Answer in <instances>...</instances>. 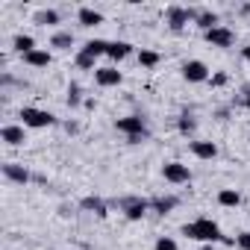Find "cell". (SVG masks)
Returning a JSON list of instances; mask_svg holds the SVG:
<instances>
[{
	"label": "cell",
	"mask_w": 250,
	"mask_h": 250,
	"mask_svg": "<svg viewBox=\"0 0 250 250\" xmlns=\"http://www.w3.org/2000/svg\"><path fill=\"white\" fill-rule=\"evenodd\" d=\"M203 33H209V30H215V27H221V18H218V12H212V9H200V15H197V21H194Z\"/></svg>",
	"instance_id": "obj_15"
},
{
	"label": "cell",
	"mask_w": 250,
	"mask_h": 250,
	"mask_svg": "<svg viewBox=\"0 0 250 250\" xmlns=\"http://www.w3.org/2000/svg\"><path fill=\"white\" fill-rule=\"evenodd\" d=\"M227 80H229L227 74H212V77H209V83H212L215 88H221V85H227Z\"/></svg>",
	"instance_id": "obj_30"
},
{
	"label": "cell",
	"mask_w": 250,
	"mask_h": 250,
	"mask_svg": "<svg viewBox=\"0 0 250 250\" xmlns=\"http://www.w3.org/2000/svg\"><path fill=\"white\" fill-rule=\"evenodd\" d=\"M12 47H15L21 56H27V53H33V50H36V39H33V36L18 33V36H15V42H12Z\"/></svg>",
	"instance_id": "obj_18"
},
{
	"label": "cell",
	"mask_w": 250,
	"mask_h": 250,
	"mask_svg": "<svg viewBox=\"0 0 250 250\" xmlns=\"http://www.w3.org/2000/svg\"><path fill=\"white\" fill-rule=\"evenodd\" d=\"M0 139H3L6 145H12V147H21L27 142V127L24 124H6V127L0 130Z\"/></svg>",
	"instance_id": "obj_10"
},
{
	"label": "cell",
	"mask_w": 250,
	"mask_h": 250,
	"mask_svg": "<svg viewBox=\"0 0 250 250\" xmlns=\"http://www.w3.org/2000/svg\"><path fill=\"white\" fill-rule=\"evenodd\" d=\"M94 83H97L100 88H115V85L124 83V74H121L115 65H100V68L94 71Z\"/></svg>",
	"instance_id": "obj_7"
},
{
	"label": "cell",
	"mask_w": 250,
	"mask_h": 250,
	"mask_svg": "<svg viewBox=\"0 0 250 250\" xmlns=\"http://www.w3.org/2000/svg\"><path fill=\"white\" fill-rule=\"evenodd\" d=\"M241 56H244V59H247V62H250V42H247V47H244V50H241Z\"/></svg>",
	"instance_id": "obj_31"
},
{
	"label": "cell",
	"mask_w": 250,
	"mask_h": 250,
	"mask_svg": "<svg viewBox=\"0 0 250 250\" xmlns=\"http://www.w3.org/2000/svg\"><path fill=\"white\" fill-rule=\"evenodd\" d=\"M206 42H209L212 47H232V44H235V33L221 24V27H215V30L206 33Z\"/></svg>",
	"instance_id": "obj_8"
},
{
	"label": "cell",
	"mask_w": 250,
	"mask_h": 250,
	"mask_svg": "<svg viewBox=\"0 0 250 250\" xmlns=\"http://www.w3.org/2000/svg\"><path fill=\"white\" fill-rule=\"evenodd\" d=\"M115 127H118V133H124V136L130 139V145H139V142L147 139V127H145V118H142V115L118 118V121H115Z\"/></svg>",
	"instance_id": "obj_2"
},
{
	"label": "cell",
	"mask_w": 250,
	"mask_h": 250,
	"mask_svg": "<svg viewBox=\"0 0 250 250\" xmlns=\"http://www.w3.org/2000/svg\"><path fill=\"white\" fill-rule=\"evenodd\" d=\"M153 250H180V244H177L171 235H159L156 244H153Z\"/></svg>",
	"instance_id": "obj_27"
},
{
	"label": "cell",
	"mask_w": 250,
	"mask_h": 250,
	"mask_svg": "<svg viewBox=\"0 0 250 250\" xmlns=\"http://www.w3.org/2000/svg\"><path fill=\"white\" fill-rule=\"evenodd\" d=\"M209 68H206V62H200V59H188L186 65H183V80L186 83H209Z\"/></svg>",
	"instance_id": "obj_6"
},
{
	"label": "cell",
	"mask_w": 250,
	"mask_h": 250,
	"mask_svg": "<svg viewBox=\"0 0 250 250\" xmlns=\"http://www.w3.org/2000/svg\"><path fill=\"white\" fill-rule=\"evenodd\" d=\"M130 53H133V44L130 42H109V50H106V56L112 62H124Z\"/></svg>",
	"instance_id": "obj_13"
},
{
	"label": "cell",
	"mask_w": 250,
	"mask_h": 250,
	"mask_svg": "<svg viewBox=\"0 0 250 250\" xmlns=\"http://www.w3.org/2000/svg\"><path fill=\"white\" fill-rule=\"evenodd\" d=\"M80 206H83V209H88V212H94V215H100V218L106 215V203H103L100 197H85Z\"/></svg>",
	"instance_id": "obj_24"
},
{
	"label": "cell",
	"mask_w": 250,
	"mask_h": 250,
	"mask_svg": "<svg viewBox=\"0 0 250 250\" xmlns=\"http://www.w3.org/2000/svg\"><path fill=\"white\" fill-rule=\"evenodd\" d=\"M24 62H27L30 68H47V65L53 62V56H50V50H42V47H36L33 53H27V56H24Z\"/></svg>",
	"instance_id": "obj_14"
},
{
	"label": "cell",
	"mask_w": 250,
	"mask_h": 250,
	"mask_svg": "<svg viewBox=\"0 0 250 250\" xmlns=\"http://www.w3.org/2000/svg\"><path fill=\"white\" fill-rule=\"evenodd\" d=\"M50 47H56V50H71V47H74V33H68V30L53 33V36H50Z\"/></svg>",
	"instance_id": "obj_17"
},
{
	"label": "cell",
	"mask_w": 250,
	"mask_h": 250,
	"mask_svg": "<svg viewBox=\"0 0 250 250\" xmlns=\"http://www.w3.org/2000/svg\"><path fill=\"white\" fill-rule=\"evenodd\" d=\"M183 235H188L194 241H203V244H215V241H227L229 244V238L221 235V227L212 218H197L191 224H183Z\"/></svg>",
	"instance_id": "obj_1"
},
{
	"label": "cell",
	"mask_w": 250,
	"mask_h": 250,
	"mask_svg": "<svg viewBox=\"0 0 250 250\" xmlns=\"http://www.w3.org/2000/svg\"><path fill=\"white\" fill-rule=\"evenodd\" d=\"M121 209H124V215H127L130 221H142V218L147 215V209H150V200L130 197V200H124V203H121Z\"/></svg>",
	"instance_id": "obj_9"
},
{
	"label": "cell",
	"mask_w": 250,
	"mask_h": 250,
	"mask_svg": "<svg viewBox=\"0 0 250 250\" xmlns=\"http://www.w3.org/2000/svg\"><path fill=\"white\" fill-rule=\"evenodd\" d=\"M191 153L197 159H215L218 156V145L215 142H191Z\"/></svg>",
	"instance_id": "obj_16"
},
{
	"label": "cell",
	"mask_w": 250,
	"mask_h": 250,
	"mask_svg": "<svg viewBox=\"0 0 250 250\" xmlns=\"http://www.w3.org/2000/svg\"><path fill=\"white\" fill-rule=\"evenodd\" d=\"M244 106L250 109V88H244Z\"/></svg>",
	"instance_id": "obj_32"
},
{
	"label": "cell",
	"mask_w": 250,
	"mask_h": 250,
	"mask_svg": "<svg viewBox=\"0 0 250 250\" xmlns=\"http://www.w3.org/2000/svg\"><path fill=\"white\" fill-rule=\"evenodd\" d=\"M83 50H85V53H91V56L97 59V56H106L109 42H103V39H91V42H85V44H83Z\"/></svg>",
	"instance_id": "obj_21"
},
{
	"label": "cell",
	"mask_w": 250,
	"mask_h": 250,
	"mask_svg": "<svg viewBox=\"0 0 250 250\" xmlns=\"http://www.w3.org/2000/svg\"><path fill=\"white\" fill-rule=\"evenodd\" d=\"M77 21H80V27H100L103 15L97 9H91V6H80L77 9Z\"/></svg>",
	"instance_id": "obj_12"
},
{
	"label": "cell",
	"mask_w": 250,
	"mask_h": 250,
	"mask_svg": "<svg viewBox=\"0 0 250 250\" xmlns=\"http://www.w3.org/2000/svg\"><path fill=\"white\" fill-rule=\"evenodd\" d=\"M3 177L12 180V183H18V186L30 183V171H27L24 165H18V162H6V165H3Z\"/></svg>",
	"instance_id": "obj_11"
},
{
	"label": "cell",
	"mask_w": 250,
	"mask_h": 250,
	"mask_svg": "<svg viewBox=\"0 0 250 250\" xmlns=\"http://www.w3.org/2000/svg\"><path fill=\"white\" fill-rule=\"evenodd\" d=\"M21 124L30 130H47L56 124V115L47 112V109H36V106H24L21 109Z\"/></svg>",
	"instance_id": "obj_3"
},
{
	"label": "cell",
	"mask_w": 250,
	"mask_h": 250,
	"mask_svg": "<svg viewBox=\"0 0 250 250\" xmlns=\"http://www.w3.org/2000/svg\"><path fill=\"white\" fill-rule=\"evenodd\" d=\"M74 65H77L80 71H97V59H94L91 53H85V50H77V56H74Z\"/></svg>",
	"instance_id": "obj_20"
},
{
	"label": "cell",
	"mask_w": 250,
	"mask_h": 250,
	"mask_svg": "<svg viewBox=\"0 0 250 250\" xmlns=\"http://www.w3.org/2000/svg\"><path fill=\"white\" fill-rule=\"evenodd\" d=\"M177 127H180V133H186V136H188V133H194V127H197V121H194V118H191V115L186 112V115H180V121H177Z\"/></svg>",
	"instance_id": "obj_26"
},
{
	"label": "cell",
	"mask_w": 250,
	"mask_h": 250,
	"mask_svg": "<svg viewBox=\"0 0 250 250\" xmlns=\"http://www.w3.org/2000/svg\"><path fill=\"white\" fill-rule=\"evenodd\" d=\"M33 21H36L39 27H53V24H59V12H56V9H39Z\"/></svg>",
	"instance_id": "obj_19"
},
{
	"label": "cell",
	"mask_w": 250,
	"mask_h": 250,
	"mask_svg": "<svg viewBox=\"0 0 250 250\" xmlns=\"http://www.w3.org/2000/svg\"><path fill=\"white\" fill-rule=\"evenodd\" d=\"M177 197L171 194V197H156V200H150V209H156L159 215H165V212H171V209H177Z\"/></svg>",
	"instance_id": "obj_23"
},
{
	"label": "cell",
	"mask_w": 250,
	"mask_h": 250,
	"mask_svg": "<svg viewBox=\"0 0 250 250\" xmlns=\"http://www.w3.org/2000/svg\"><path fill=\"white\" fill-rule=\"evenodd\" d=\"M200 250H215V244H203V247H200Z\"/></svg>",
	"instance_id": "obj_33"
},
{
	"label": "cell",
	"mask_w": 250,
	"mask_h": 250,
	"mask_svg": "<svg viewBox=\"0 0 250 250\" xmlns=\"http://www.w3.org/2000/svg\"><path fill=\"white\" fill-rule=\"evenodd\" d=\"M80 100H83V97H80V85L71 83V88H68V106L74 109V106H80Z\"/></svg>",
	"instance_id": "obj_28"
},
{
	"label": "cell",
	"mask_w": 250,
	"mask_h": 250,
	"mask_svg": "<svg viewBox=\"0 0 250 250\" xmlns=\"http://www.w3.org/2000/svg\"><path fill=\"white\" fill-rule=\"evenodd\" d=\"M235 244H238V250H250V232H238Z\"/></svg>",
	"instance_id": "obj_29"
},
{
	"label": "cell",
	"mask_w": 250,
	"mask_h": 250,
	"mask_svg": "<svg viewBox=\"0 0 250 250\" xmlns=\"http://www.w3.org/2000/svg\"><path fill=\"white\" fill-rule=\"evenodd\" d=\"M197 9H186V6H168L165 9V24L174 30V33H180L188 21H197Z\"/></svg>",
	"instance_id": "obj_4"
},
{
	"label": "cell",
	"mask_w": 250,
	"mask_h": 250,
	"mask_svg": "<svg viewBox=\"0 0 250 250\" xmlns=\"http://www.w3.org/2000/svg\"><path fill=\"white\" fill-rule=\"evenodd\" d=\"M218 203L227 206V209H229V206H238V203H241V194H238L235 188H221V191H218Z\"/></svg>",
	"instance_id": "obj_22"
},
{
	"label": "cell",
	"mask_w": 250,
	"mask_h": 250,
	"mask_svg": "<svg viewBox=\"0 0 250 250\" xmlns=\"http://www.w3.org/2000/svg\"><path fill=\"white\" fill-rule=\"evenodd\" d=\"M162 177H165L171 186H186V183H191V171H188V165H183V162H165V165H162Z\"/></svg>",
	"instance_id": "obj_5"
},
{
	"label": "cell",
	"mask_w": 250,
	"mask_h": 250,
	"mask_svg": "<svg viewBox=\"0 0 250 250\" xmlns=\"http://www.w3.org/2000/svg\"><path fill=\"white\" fill-rule=\"evenodd\" d=\"M139 65L142 68H156L159 65V53L156 50H139Z\"/></svg>",
	"instance_id": "obj_25"
}]
</instances>
